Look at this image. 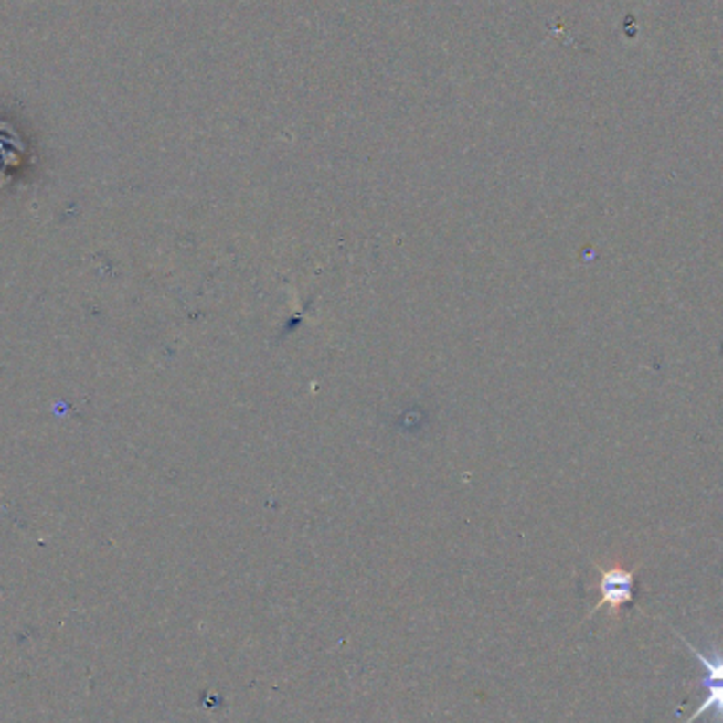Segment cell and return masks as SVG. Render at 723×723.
Wrapping results in <instances>:
<instances>
[{
	"label": "cell",
	"mask_w": 723,
	"mask_h": 723,
	"mask_svg": "<svg viewBox=\"0 0 723 723\" xmlns=\"http://www.w3.org/2000/svg\"><path fill=\"white\" fill-rule=\"evenodd\" d=\"M681 639H684L689 652L698 658L702 668H705V675L698 681V686L705 689V700L700 702V707L684 723H694L702 715H708L711 723H723V647L713 645L708 647V652H700L698 647L692 645V641H687L686 637Z\"/></svg>",
	"instance_id": "cell-1"
},
{
	"label": "cell",
	"mask_w": 723,
	"mask_h": 723,
	"mask_svg": "<svg viewBox=\"0 0 723 723\" xmlns=\"http://www.w3.org/2000/svg\"><path fill=\"white\" fill-rule=\"evenodd\" d=\"M599 592L601 599L594 605V611H599L601 607H607L611 613V618L620 616V610L628 603H633L634 597V569H624V567H599Z\"/></svg>",
	"instance_id": "cell-2"
}]
</instances>
